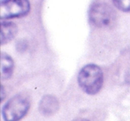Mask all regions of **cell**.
I'll return each instance as SVG.
<instances>
[{"label": "cell", "mask_w": 130, "mask_h": 121, "mask_svg": "<svg viewBox=\"0 0 130 121\" xmlns=\"http://www.w3.org/2000/svg\"><path fill=\"white\" fill-rule=\"evenodd\" d=\"M89 18L97 27H107L113 22L115 13L110 6L104 3H94L89 11Z\"/></svg>", "instance_id": "277c9868"}, {"label": "cell", "mask_w": 130, "mask_h": 121, "mask_svg": "<svg viewBox=\"0 0 130 121\" xmlns=\"http://www.w3.org/2000/svg\"><path fill=\"white\" fill-rule=\"evenodd\" d=\"M4 87H1V101H3L4 100V98H5V92H4Z\"/></svg>", "instance_id": "9c48e42d"}, {"label": "cell", "mask_w": 130, "mask_h": 121, "mask_svg": "<svg viewBox=\"0 0 130 121\" xmlns=\"http://www.w3.org/2000/svg\"><path fill=\"white\" fill-rule=\"evenodd\" d=\"M13 61L9 55L3 53L1 54V78L3 80L8 79L13 71Z\"/></svg>", "instance_id": "52a82bcc"}, {"label": "cell", "mask_w": 130, "mask_h": 121, "mask_svg": "<svg viewBox=\"0 0 130 121\" xmlns=\"http://www.w3.org/2000/svg\"><path fill=\"white\" fill-rule=\"evenodd\" d=\"M29 2L26 0L0 1V17L2 20L24 16L29 13Z\"/></svg>", "instance_id": "3957f363"}, {"label": "cell", "mask_w": 130, "mask_h": 121, "mask_svg": "<svg viewBox=\"0 0 130 121\" xmlns=\"http://www.w3.org/2000/svg\"><path fill=\"white\" fill-rule=\"evenodd\" d=\"M78 83L87 94L92 95L97 94L103 83V74L101 68L95 64L86 65L78 73Z\"/></svg>", "instance_id": "6da1fadb"}, {"label": "cell", "mask_w": 130, "mask_h": 121, "mask_svg": "<svg viewBox=\"0 0 130 121\" xmlns=\"http://www.w3.org/2000/svg\"><path fill=\"white\" fill-rule=\"evenodd\" d=\"M17 34V27L13 22H1V32H0V38H1V44L9 42L13 39Z\"/></svg>", "instance_id": "8992f818"}, {"label": "cell", "mask_w": 130, "mask_h": 121, "mask_svg": "<svg viewBox=\"0 0 130 121\" xmlns=\"http://www.w3.org/2000/svg\"><path fill=\"white\" fill-rule=\"evenodd\" d=\"M30 106L29 97L22 94L12 97L3 107L2 114L6 121H19L27 114Z\"/></svg>", "instance_id": "7a4b0ae2"}, {"label": "cell", "mask_w": 130, "mask_h": 121, "mask_svg": "<svg viewBox=\"0 0 130 121\" xmlns=\"http://www.w3.org/2000/svg\"><path fill=\"white\" fill-rule=\"evenodd\" d=\"M114 6L123 12H130V0H122V1H113Z\"/></svg>", "instance_id": "ba28073f"}, {"label": "cell", "mask_w": 130, "mask_h": 121, "mask_svg": "<svg viewBox=\"0 0 130 121\" xmlns=\"http://www.w3.org/2000/svg\"><path fill=\"white\" fill-rule=\"evenodd\" d=\"M72 121H89L88 119H86V118H81V117H78V118H76Z\"/></svg>", "instance_id": "30bf717a"}, {"label": "cell", "mask_w": 130, "mask_h": 121, "mask_svg": "<svg viewBox=\"0 0 130 121\" xmlns=\"http://www.w3.org/2000/svg\"><path fill=\"white\" fill-rule=\"evenodd\" d=\"M59 109V101L54 96L45 95L39 102V110L44 115H53Z\"/></svg>", "instance_id": "5b68a950"}]
</instances>
